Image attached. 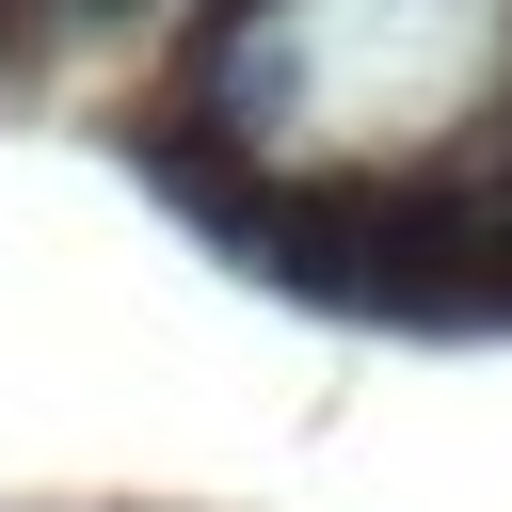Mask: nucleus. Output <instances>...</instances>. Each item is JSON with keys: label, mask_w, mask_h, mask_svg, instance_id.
Here are the masks:
<instances>
[{"label": "nucleus", "mask_w": 512, "mask_h": 512, "mask_svg": "<svg viewBox=\"0 0 512 512\" xmlns=\"http://www.w3.org/2000/svg\"><path fill=\"white\" fill-rule=\"evenodd\" d=\"M128 176H144L160 208H192L224 256H256L272 208H288V192L256 176V128H208V112H144V128H128Z\"/></svg>", "instance_id": "f257e3e1"}, {"label": "nucleus", "mask_w": 512, "mask_h": 512, "mask_svg": "<svg viewBox=\"0 0 512 512\" xmlns=\"http://www.w3.org/2000/svg\"><path fill=\"white\" fill-rule=\"evenodd\" d=\"M0 32H16V0H0Z\"/></svg>", "instance_id": "f03ea898"}]
</instances>
